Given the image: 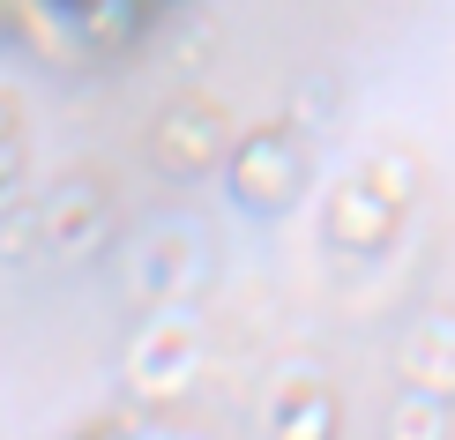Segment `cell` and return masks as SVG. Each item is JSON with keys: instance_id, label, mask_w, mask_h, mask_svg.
Returning a JSON list of instances; mask_svg holds the SVG:
<instances>
[{"instance_id": "cell-1", "label": "cell", "mask_w": 455, "mask_h": 440, "mask_svg": "<svg viewBox=\"0 0 455 440\" xmlns=\"http://www.w3.org/2000/svg\"><path fill=\"white\" fill-rule=\"evenodd\" d=\"M195 321L187 314H157L142 321V336L127 343V380H135L142 396H180L187 380H195Z\"/></svg>"}, {"instance_id": "cell-2", "label": "cell", "mask_w": 455, "mask_h": 440, "mask_svg": "<svg viewBox=\"0 0 455 440\" xmlns=\"http://www.w3.org/2000/svg\"><path fill=\"white\" fill-rule=\"evenodd\" d=\"M232 187H239L246 209H276V202L299 187V149H291V135H276V127L246 135V142L232 149Z\"/></svg>"}, {"instance_id": "cell-3", "label": "cell", "mask_w": 455, "mask_h": 440, "mask_svg": "<svg viewBox=\"0 0 455 440\" xmlns=\"http://www.w3.org/2000/svg\"><path fill=\"white\" fill-rule=\"evenodd\" d=\"M8 172H23V127H15V112L0 105V180Z\"/></svg>"}, {"instance_id": "cell-4", "label": "cell", "mask_w": 455, "mask_h": 440, "mask_svg": "<svg viewBox=\"0 0 455 440\" xmlns=\"http://www.w3.org/2000/svg\"><path fill=\"white\" fill-rule=\"evenodd\" d=\"M68 440H157V433H142V426H120V418H98V426H83V433H68Z\"/></svg>"}]
</instances>
